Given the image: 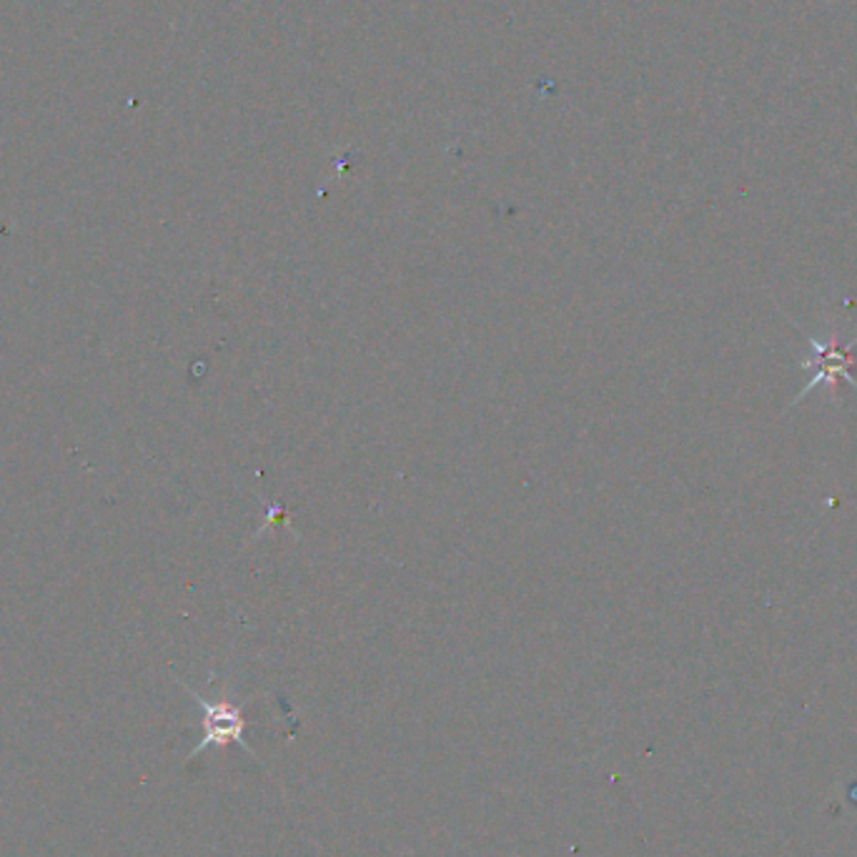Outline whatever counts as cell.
I'll use <instances>...</instances> for the list:
<instances>
[{"instance_id":"2","label":"cell","mask_w":857,"mask_h":857,"mask_svg":"<svg viewBox=\"0 0 857 857\" xmlns=\"http://www.w3.org/2000/svg\"><path fill=\"white\" fill-rule=\"evenodd\" d=\"M807 341L810 347H813V357L805 361V367L813 371V379H810L807 387L800 391L795 402L805 399L810 391H813L817 384H823V381H830V384L847 381V384L857 391V381L853 377L857 337H853L847 343H840V337H837V334L830 341H819L817 337H810Z\"/></svg>"},{"instance_id":"1","label":"cell","mask_w":857,"mask_h":857,"mask_svg":"<svg viewBox=\"0 0 857 857\" xmlns=\"http://www.w3.org/2000/svg\"><path fill=\"white\" fill-rule=\"evenodd\" d=\"M186 692H189L195 700V705L201 707V740L189 752V760H193L195 754L207 752L211 748H226L231 742L239 744L241 750H246L256 758V752L251 750V744L244 740L248 722L244 717V710H241V705L226 700V697L207 700V697L199 695L191 687H186Z\"/></svg>"}]
</instances>
